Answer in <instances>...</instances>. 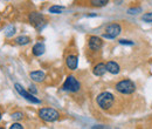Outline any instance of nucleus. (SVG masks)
Instances as JSON below:
<instances>
[{
    "label": "nucleus",
    "instance_id": "obj_1",
    "mask_svg": "<svg viewBox=\"0 0 152 129\" xmlns=\"http://www.w3.org/2000/svg\"><path fill=\"white\" fill-rule=\"evenodd\" d=\"M96 103L102 111H111L116 105V96L110 92L99 93L96 97Z\"/></svg>",
    "mask_w": 152,
    "mask_h": 129
},
{
    "label": "nucleus",
    "instance_id": "obj_2",
    "mask_svg": "<svg viewBox=\"0 0 152 129\" xmlns=\"http://www.w3.org/2000/svg\"><path fill=\"white\" fill-rule=\"evenodd\" d=\"M115 89H116V92H118L122 95H131V94L136 92L137 87H136V83L133 82L132 80L123 79V80L118 81L115 85Z\"/></svg>",
    "mask_w": 152,
    "mask_h": 129
},
{
    "label": "nucleus",
    "instance_id": "obj_3",
    "mask_svg": "<svg viewBox=\"0 0 152 129\" xmlns=\"http://www.w3.org/2000/svg\"><path fill=\"white\" fill-rule=\"evenodd\" d=\"M28 21L39 32L42 31L45 28V26L47 25V19H46V17L43 14L39 13V12H31L28 14Z\"/></svg>",
    "mask_w": 152,
    "mask_h": 129
},
{
    "label": "nucleus",
    "instance_id": "obj_4",
    "mask_svg": "<svg viewBox=\"0 0 152 129\" xmlns=\"http://www.w3.org/2000/svg\"><path fill=\"white\" fill-rule=\"evenodd\" d=\"M60 113L54 108L45 107L39 111V117L45 122H55L60 119Z\"/></svg>",
    "mask_w": 152,
    "mask_h": 129
},
{
    "label": "nucleus",
    "instance_id": "obj_5",
    "mask_svg": "<svg viewBox=\"0 0 152 129\" xmlns=\"http://www.w3.org/2000/svg\"><path fill=\"white\" fill-rule=\"evenodd\" d=\"M62 89L68 93H76L81 89V82L74 75H69L62 85Z\"/></svg>",
    "mask_w": 152,
    "mask_h": 129
},
{
    "label": "nucleus",
    "instance_id": "obj_6",
    "mask_svg": "<svg viewBox=\"0 0 152 129\" xmlns=\"http://www.w3.org/2000/svg\"><path fill=\"white\" fill-rule=\"evenodd\" d=\"M122 33V26L118 22H113L110 25H108L104 29L103 37L105 39H115Z\"/></svg>",
    "mask_w": 152,
    "mask_h": 129
},
{
    "label": "nucleus",
    "instance_id": "obj_7",
    "mask_svg": "<svg viewBox=\"0 0 152 129\" xmlns=\"http://www.w3.org/2000/svg\"><path fill=\"white\" fill-rule=\"evenodd\" d=\"M14 88H15V91L19 93L20 95H21L25 100H27L28 102L34 103V105H39V103H41V101L39 100L38 97H35V96H34V94H32L31 92L26 91V89H25L20 83H15V85H14Z\"/></svg>",
    "mask_w": 152,
    "mask_h": 129
},
{
    "label": "nucleus",
    "instance_id": "obj_8",
    "mask_svg": "<svg viewBox=\"0 0 152 129\" xmlns=\"http://www.w3.org/2000/svg\"><path fill=\"white\" fill-rule=\"evenodd\" d=\"M103 47V40L99 37L96 35H91L88 39V49L91 53H97L102 49Z\"/></svg>",
    "mask_w": 152,
    "mask_h": 129
},
{
    "label": "nucleus",
    "instance_id": "obj_9",
    "mask_svg": "<svg viewBox=\"0 0 152 129\" xmlns=\"http://www.w3.org/2000/svg\"><path fill=\"white\" fill-rule=\"evenodd\" d=\"M66 66L70 71H76L78 66V56L76 54H69L66 56Z\"/></svg>",
    "mask_w": 152,
    "mask_h": 129
},
{
    "label": "nucleus",
    "instance_id": "obj_10",
    "mask_svg": "<svg viewBox=\"0 0 152 129\" xmlns=\"http://www.w3.org/2000/svg\"><path fill=\"white\" fill-rule=\"evenodd\" d=\"M107 72H108L107 71V65L104 62L96 63L95 66H94V68H93V73H94L95 76H103Z\"/></svg>",
    "mask_w": 152,
    "mask_h": 129
},
{
    "label": "nucleus",
    "instance_id": "obj_11",
    "mask_svg": "<svg viewBox=\"0 0 152 129\" xmlns=\"http://www.w3.org/2000/svg\"><path fill=\"white\" fill-rule=\"evenodd\" d=\"M105 65H107V71H108L110 74L116 75V74H118L119 72H121V66H119L116 61L110 60V61H108Z\"/></svg>",
    "mask_w": 152,
    "mask_h": 129
},
{
    "label": "nucleus",
    "instance_id": "obj_12",
    "mask_svg": "<svg viewBox=\"0 0 152 129\" xmlns=\"http://www.w3.org/2000/svg\"><path fill=\"white\" fill-rule=\"evenodd\" d=\"M29 76L34 82H42L46 77V74L43 71H33L29 73Z\"/></svg>",
    "mask_w": 152,
    "mask_h": 129
},
{
    "label": "nucleus",
    "instance_id": "obj_13",
    "mask_svg": "<svg viewBox=\"0 0 152 129\" xmlns=\"http://www.w3.org/2000/svg\"><path fill=\"white\" fill-rule=\"evenodd\" d=\"M45 51H46V47H45V45L42 42L35 43L33 46V48H32V53H33V55L35 56H41L45 53Z\"/></svg>",
    "mask_w": 152,
    "mask_h": 129
},
{
    "label": "nucleus",
    "instance_id": "obj_14",
    "mask_svg": "<svg viewBox=\"0 0 152 129\" xmlns=\"http://www.w3.org/2000/svg\"><path fill=\"white\" fill-rule=\"evenodd\" d=\"M109 2H110V0H89V5L91 7H97V8L105 7Z\"/></svg>",
    "mask_w": 152,
    "mask_h": 129
},
{
    "label": "nucleus",
    "instance_id": "obj_15",
    "mask_svg": "<svg viewBox=\"0 0 152 129\" xmlns=\"http://www.w3.org/2000/svg\"><path fill=\"white\" fill-rule=\"evenodd\" d=\"M15 43L20 45V46H25V45H28L31 42V38L26 37V35H20V37L15 38Z\"/></svg>",
    "mask_w": 152,
    "mask_h": 129
},
{
    "label": "nucleus",
    "instance_id": "obj_16",
    "mask_svg": "<svg viewBox=\"0 0 152 129\" xmlns=\"http://www.w3.org/2000/svg\"><path fill=\"white\" fill-rule=\"evenodd\" d=\"M63 10H64V7L63 6H58V5H53V6H50L49 7V13H53V14H60V13H62L63 12Z\"/></svg>",
    "mask_w": 152,
    "mask_h": 129
},
{
    "label": "nucleus",
    "instance_id": "obj_17",
    "mask_svg": "<svg viewBox=\"0 0 152 129\" xmlns=\"http://www.w3.org/2000/svg\"><path fill=\"white\" fill-rule=\"evenodd\" d=\"M12 119H13L14 121H20V120H22V119H23V113H21V111L13 113V114H12Z\"/></svg>",
    "mask_w": 152,
    "mask_h": 129
},
{
    "label": "nucleus",
    "instance_id": "obj_18",
    "mask_svg": "<svg viewBox=\"0 0 152 129\" xmlns=\"http://www.w3.org/2000/svg\"><path fill=\"white\" fill-rule=\"evenodd\" d=\"M142 20H143L144 22H152V12L145 13V14L142 17Z\"/></svg>",
    "mask_w": 152,
    "mask_h": 129
},
{
    "label": "nucleus",
    "instance_id": "obj_19",
    "mask_svg": "<svg viewBox=\"0 0 152 129\" xmlns=\"http://www.w3.org/2000/svg\"><path fill=\"white\" fill-rule=\"evenodd\" d=\"M126 12H128L129 14H138V13L142 12V8H140V7H132V8H129Z\"/></svg>",
    "mask_w": 152,
    "mask_h": 129
},
{
    "label": "nucleus",
    "instance_id": "obj_20",
    "mask_svg": "<svg viewBox=\"0 0 152 129\" xmlns=\"http://www.w3.org/2000/svg\"><path fill=\"white\" fill-rule=\"evenodd\" d=\"M14 33H15V28L13 26H10L7 28V31H6V37H12Z\"/></svg>",
    "mask_w": 152,
    "mask_h": 129
},
{
    "label": "nucleus",
    "instance_id": "obj_21",
    "mask_svg": "<svg viewBox=\"0 0 152 129\" xmlns=\"http://www.w3.org/2000/svg\"><path fill=\"white\" fill-rule=\"evenodd\" d=\"M118 42H119L121 45H129V46L134 45V42H133V41H131V40H124V39H121Z\"/></svg>",
    "mask_w": 152,
    "mask_h": 129
},
{
    "label": "nucleus",
    "instance_id": "obj_22",
    "mask_svg": "<svg viewBox=\"0 0 152 129\" xmlns=\"http://www.w3.org/2000/svg\"><path fill=\"white\" fill-rule=\"evenodd\" d=\"M10 128H11V129H23V126L17 122V123H13V125H12Z\"/></svg>",
    "mask_w": 152,
    "mask_h": 129
},
{
    "label": "nucleus",
    "instance_id": "obj_23",
    "mask_svg": "<svg viewBox=\"0 0 152 129\" xmlns=\"http://www.w3.org/2000/svg\"><path fill=\"white\" fill-rule=\"evenodd\" d=\"M28 92H31L32 94H37L38 91L35 89V87H34V86H31V87H29V89H28Z\"/></svg>",
    "mask_w": 152,
    "mask_h": 129
},
{
    "label": "nucleus",
    "instance_id": "obj_24",
    "mask_svg": "<svg viewBox=\"0 0 152 129\" xmlns=\"http://www.w3.org/2000/svg\"><path fill=\"white\" fill-rule=\"evenodd\" d=\"M0 120H1V111H0Z\"/></svg>",
    "mask_w": 152,
    "mask_h": 129
}]
</instances>
